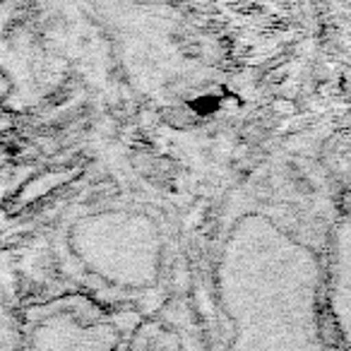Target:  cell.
<instances>
[{
	"label": "cell",
	"instance_id": "6da1fadb",
	"mask_svg": "<svg viewBox=\"0 0 351 351\" xmlns=\"http://www.w3.org/2000/svg\"><path fill=\"white\" fill-rule=\"evenodd\" d=\"M65 245L80 267L113 284L152 277L161 263L159 224L137 210L84 212L65 231Z\"/></svg>",
	"mask_w": 351,
	"mask_h": 351
},
{
	"label": "cell",
	"instance_id": "7a4b0ae2",
	"mask_svg": "<svg viewBox=\"0 0 351 351\" xmlns=\"http://www.w3.org/2000/svg\"><path fill=\"white\" fill-rule=\"evenodd\" d=\"M0 351H22V308L8 269L0 265Z\"/></svg>",
	"mask_w": 351,
	"mask_h": 351
}]
</instances>
